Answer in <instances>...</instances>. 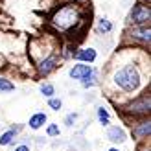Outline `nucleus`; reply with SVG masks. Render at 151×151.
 <instances>
[{
	"instance_id": "1",
	"label": "nucleus",
	"mask_w": 151,
	"mask_h": 151,
	"mask_svg": "<svg viewBox=\"0 0 151 151\" xmlns=\"http://www.w3.org/2000/svg\"><path fill=\"white\" fill-rule=\"evenodd\" d=\"M52 26H54L57 32H70L72 28H76L81 22V9L76 4H68V6H63L52 15Z\"/></svg>"
},
{
	"instance_id": "2",
	"label": "nucleus",
	"mask_w": 151,
	"mask_h": 151,
	"mask_svg": "<svg viewBox=\"0 0 151 151\" xmlns=\"http://www.w3.org/2000/svg\"><path fill=\"white\" fill-rule=\"evenodd\" d=\"M114 83L122 90H125V92H134L140 87L142 78H140V72L134 65H125L124 68H120L114 74Z\"/></svg>"
},
{
	"instance_id": "3",
	"label": "nucleus",
	"mask_w": 151,
	"mask_h": 151,
	"mask_svg": "<svg viewBox=\"0 0 151 151\" xmlns=\"http://www.w3.org/2000/svg\"><path fill=\"white\" fill-rule=\"evenodd\" d=\"M151 19V9L146 4H137L129 13V22L134 26H147Z\"/></svg>"
},
{
	"instance_id": "4",
	"label": "nucleus",
	"mask_w": 151,
	"mask_h": 151,
	"mask_svg": "<svg viewBox=\"0 0 151 151\" xmlns=\"http://www.w3.org/2000/svg\"><path fill=\"white\" fill-rule=\"evenodd\" d=\"M149 107H151V101H149V94H142L138 100L131 101L129 105L125 107V111L129 114H134V116H147L149 114Z\"/></svg>"
},
{
	"instance_id": "5",
	"label": "nucleus",
	"mask_w": 151,
	"mask_h": 151,
	"mask_svg": "<svg viewBox=\"0 0 151 151\" xmlns=\"http://www.w3.org/2000/svg\"><path fill=\"white\" fill-rule=\"evenodd\" d=\"M129 37L134 41H140L149 46V39H151V29H149V24L147 26H134L131 32H129Z\"/></svg>"
},
{
	"instance_id": "6",
	"label": "nucleus",
	"mask_w": 151,
	"mask_h": 151,
	"mask_svg": "<svg viewBox=\"0 0 151 151\" xmlns=\"http://www.w3.org/2000/svg\"><path fill=\"white\" fill-rule=\"evenodd\" d=\"M92 72H94V68L90 65L79 63V65H74L72 68H70V78L72 79H78V81H83V79H87Z\"/></svg>"
},
{
	"instance_id": "7",
	"label": "nucleus",
	"mask_w": 151,
	"mask_h": 151,
	"mask_svg": "<svg viewBox=\"0 0 151 151\" xmlns=\"http://www.w3.org/2000/svg\"><path fill=\"white\" fill-rule=\"evenodd\" d=\"M57 68V57L55 55H48V57H44L42 61L37 65V70H39L41 76H48L50 72H54Z\"/></svg>"
},
{
	"instance_id": "8",
	"label": "nucleus",
	"mask_w": 151,
	"mask_h": 151,
	"mask_svg": "<svg viewBox=\"0 0 151 151\" xmlns=\"http://www.w3.org/2000/svg\"><path fill=\"white\" fill-rule=\"evenodd\" d=\"M107 138L112 142V144H124V142L127 140V134H125V131L122 129V127L112 125V127L107 129Z\"/></svg>"
},
{
	"instance_id": "9",
	"label": "nucleus",
	"mask_w": 151,
	"mask_h": 151,
	"mask_svg": "<svg viewBox=\"0 0 151 151\" xmlns=\"http://www.w3.org/2000/svg\"><path fill=\"white\" fill-rule=\"evenodd\" d=\"M149 133H151V124H149V118L147 120H142L140 124H137V127L133 129V134L137 140H144L149 138Z\"/></svg>"
},
{
	"instance_id": "10",
	"label": "nucleus",
	"mask_w": 151,
	"mask_h": 151,
	"mask_svg": "<svg viewBox=\"0 0 151 151\" xmlns=\"http://www.w3.org/2000/svg\"><path fill=\"white\" fill-rule=\"evenodd\" d=\"M76 59H78V61H81V63H94L96 61V50L94 48H83L81 52L78 55H76Z\"/></svg>"
},
{
	"instance_id": "11",
	"label": "nucleus",
	"mask_w": 151,
	"mask_h": 151,
	"mask_svg": "<svg viewBox=\"0 0 151 151\" xmlns=\"http://www.w3.org/2000/svg\"><path fill=\"white\" fill-rule=\"evenodd\" d=\"M44 124H46V114H44V112H37V114H33L32 118H29V122H28L29 129H33V131L41 129Z\"/></svg>"
},
{
	"instance_id": "12",
	"label": "nucleus",
	"mask_w": 151,
	"mask_h": 151,
	"mask_svg": "<svg viewBox=\"0 0 151 151\" xmlns=\"http://www.w3.org/2000/svg\"><path fill=\"white\" fill-rule=\"evenodd\" d=\"M17 133H19L17 127H11V129H7L4 134H0V146H9L15 140V137H17Z\"/></svg>"
},
{
	"instance_id": "13",
	"label": "nucleus",
	"mask_w": 151,
	"mask_h": 151,
	"mask_svg": "<svg viewBox=\"0 0 151 151\" xmlns=\"http://www.w3.org/2000/svg\"><path fill=\"white\" fill-rule=\"evenodd\" d=\"M112 29V24H111V20L109 19H100L98 20V33H109Z\"/></svg>"
},
{
	"instance_id": "14",
	"label": "nucleus",
	"mask_w": 151,
	"mask_h": 151,
	"mask_svg": "<svg viewBox=\"0 0 151 151\" xmlns=\"http://www.w3.org/2000/svg\"><path fill=\"white\" fill-rule=\"evenodd\" d=\"M98 120H100L101 125H109L111 124V116L105 107H98Z\"/></svg>"
},
{
	"instance_id": "15",
	"label": "nucleus",
	"mask_w": 151,
	"mask_h": 151,
	"mask_svg": "<svg viewBox=\"0 0 151 151\" xmlns=\"http://www.w3.org/2000/svg\"><path fill=\"white\" fill-rule=\"evenodd\" d=\"M41 94L46 96V98H54V94H55V87L52 85V83H42V85H41Z\"/></svg>"
},
{
	"instance_id": "16",
	"label": "nucleus",
	"mask_w": 151,
	"mask_h": 151,
	"mask_svg": "<svg viewBox=\"0 0 151 151\" xmlns=\"http://www.w3.org/2000/svg\"><path fill=\"white\" fill-rule=\"evenodd\" d=\"M96 83H98V74H96V70H94L87 79H83V81H81V85L85 87V88H90V87H94Z\"/></svg>"
},
{
	"instance_id": "17",
	"label": "nucleus",
	"mask_w": 151,
	"mask_h": 151,
	"mask_svg": "<svg viewBox=\"0 0 151 151\" xmlns=\"http://www.w3.org/2000/svg\"><path fill=\"white\" fill-rule=\"evenodd\" d=\"M0 90L2 92H11V90H15V85L11 81H7L6 78H0Z\"/></svg>"
},
{
	"instance_id": "18",
	"label": "nucleus",
	"mask_w": 151,
	"mask_h": 151,
	"mask_svg": "<svg viewBox=\"0 0 151 151\" xmlns=\"http://www.w3.org/2000/svg\"><path fill=\"white\" fill-rule=\"evenodd\" d=\"M48 107L52 111H59V109L63 107V101L59 100V98H48Z\"/></svg>"
},
{
	"instance_id": "19",
	"label": "nucleus",
	"mask_w": 151,
	"mask_h": 151,
	"mask_svg": "<svg viewBox=\"0 0 151 151\" xmlns=\"http://www.w3.org/2000/svg\"><path fill=\"white\" fill-rule=\"evenodd\" d=\"M46 134L48 137H59V125L57 124H50L46 127Z\"/></svg>"
},
{
	"instance_id": "20",
	"label": "nucleus",
	"mask_w": 151,
	"mask_h": 151,
	"mask_svg": "<svg viewBox=\"0 0 151 151\" xmlns=\"http://www.w3.org/2000/svg\"><path fill=\"white\" fill-rule=\"evenodd\" d=\"M76 120H78V114H76V112H70V114L65 118V124L70 127V125H74V122H76Z\"/></svg>"
},
{
	"instance_id": "21",
	"label": "nucleus",
	"mask_w": 151,
	"mask_h": 151,
	"mask_svg": "<svg viewBox=\"0 0 151 151\" xmlns=\"http://www.w3.org/2000/svg\"><path fill=\"white\" fill-rule=\"evenodd\" d=\"M15 151H29V147H28L26 144H20V146L15 147Z\"/></svg>"
},
{
	"instance_id": "22",
	"label": "nucleus",
	"mask_w": 151,
	"mask_h": 151,
	"mask_svg": "<svg viewBox=\"0 0 151 151\" xmlns=\"http://www.w3.org/2000/svg\"><path fill=\"white\" fill-rule=\"evenodd\" d=\"M109 151H120V149H118V147H111Z\"/></svg>"
},
{
	"instance_id": "23",
	"label": "nucleus",
	"mask_w": 151,
	"mask_h": 151,
	"mask_svg": "<svg viewBox=\"0 0 151 151\" xmlns=\"http://www.w3.org/2000/svg\"><path fill=\"white\" fill-rule=\"evenodd\" d=\"M76 2H85V0H76Z\"/></svg>"
},
{
	"instance_id": "24",
	"label": "nucleus",
	"mask_w": 151,
	"mask_h": 151,
	"mask_svg": "<svg viewBox=\"0 0 151 151\" xmlns=\"http://www.w3.org/2000/svg\"><path fill=\"white\" fill-rule=\"evenodd\" d=\"M147 151H149V149H147Z\"/></svg>"
}]
</instances>
